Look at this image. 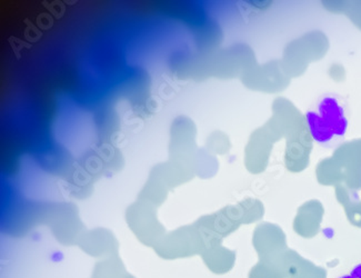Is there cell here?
I'll return each instance as SVG.
<instances>
[{"label":"cell","instance_id":"6da1fadb","mask_svg":"<svg viewBox=\"0 0 361 278\" xmlns=\"http://www.w3.org/2000/svg\"><path fill=\"white\" fill-rule=\"evenodd\" d=\"M349 114L348 105L341 96L322 95L305 115L309 135L322 147H339L348 133Z\"/></svg>","mask_w":361,"mask_h":278},{"label":"cell","instance_id":"7a4b0ae2","mask_svg":"<svg viewBox=\"0 0 361 278\" xmlns=\"http://www.w3.org/2000/svg\"><path fill=\"white\" fill-rule=\"evenodd\" d=\"M336 278H361V262H358V264L353 266L348 273L343 274V275L338 276Z\"/></svg>","mask_w":361,"mask_h":278}]
</instances>
